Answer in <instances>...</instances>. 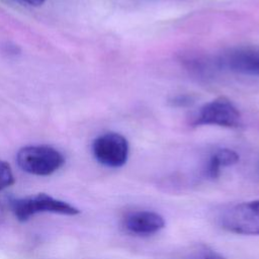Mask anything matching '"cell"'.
<instances>
[{
	"mask_svg": "<svg viewBox=\"0 0 259 259\" xmlns=\"http://www.w3.org/2000/svg\"><path fill=\"white\" fill-rule=\"evenodd\" d=\"M16 161L21 170L37 176H48L65 163L64 156L51 146H26L21 148Z\"/></svg>",
	"mask_w": 259,
	"mask_h": 259,
	"instance_id": "obj_1",
	"label": "cell"
},
{
	"mask_svg": "<svg viewBox=\"0 0 259 259\" xmlns=\"http://www.w3.org/2000/svg\"><path fill=\"white\" fill-rule=\"evenodd\" d=\"M10 207L19 222H26L39 212H52L66 215H75L80 210L70 203L54 198L47 193H37L10 200Z\"/></svg>",
	"mask_w": 259,
	"mask_h": 259,
	"instance_id": "obj_2",
	"label": "cell"
},
{
	"mask_svg": "<svg viewBox=\"0 0 259 259\" xmlns=\"http://www.w3.org/2000/svg\"><path fill=\"white\" fill-rule=\"evenodd\" d=\"M219 225L238 235H259V200L236 203L219 215Z\"/></svg>",
	"mask_w": 259,
	"mask_h": 259,
	"instance_id": "obj_3",
	"label": "cell"
},
{
	"mask_svg": "<svg viewBox=\"0 0 259 259\" xmlns=\"http://www.w3.org/2000/svg\"><path fill=\"white\" fill-rule=\"evenodd\" d=\"M242 115L236 105L226 97H219L203 104L191 121L192 126L219 125L239 127Z\"/></svg>",
	"mask_w": 259,
	"mask_h": 259,
	"instance_id": "obj_4",
	"label": "cell"
},
{
	"mask_svg": "<svg viewBox=\"0 0 259 259\" xmlns=\"http://www.w3.org/2000/svg\"><path fill=\"white\" fill-rule=\"evenodd\" d=\"M92 153L100 164L110 168H118L126 163L128 143L120 134L105 133L93 141Z\"/></svg>",
	"mask_w": 259,
	"mask_h": 259,
	"instance_id": "obj_5",
	"label": "cell"
},
{
	"mask_svg": "<svg viewBox=\"0 0 259 259\" xmlns=\"http://www.w3.org/2000/svg\"><path fill=\"white\" fill-rule=\"evenodd\" d=\"M123 228L137 236H150L165 227L164 218L153 210H136L128 212L122 221Z\"/></svg>",
	"mask_w": 259,
	"mask_h": 259,
	"instance_id": "obj_6",
	"label": "cell"
},
{
	"mask_svg": "<svg viewBox=\"0 0 259 259\" xmlns=\"http://www.w3.org/2000/svg\"><path fill=\"white\" fill-rule=\"evenodd\" d=\"M219 64L236 73L259 76V50L238 49L231 51L219 60Z\"/></svg>",
	"mask_w": 259,
	"mask_h": 259,
	"instance_id": "obj_7",
	"label": "cell"
},
{
	"mask_svg": "<svg viewBox=\"0 0 259 259\" xmlns=\"http://www.w3.org/2000/svg\"><path fill=\"white\" fill-rule=\"evenodd\" d=\"M239 162V155L231 149L223 148L214 151L208 158L204 167V176L209 179H217L222 171V168L235 165Z\"/></svg>",
	"mask_w": 259,
	"mask_h": 259,
	"instance_id": "obj_8",
	"label": "cell"
},
{
	"mask_svg": "<svg viewBox=\"0 0 259 259\" xmlns=\"http://www.w3.org/2000/svg\"><path fill=\"white\" fill-rule=\"evenodd\" d=\"M171 259H226V258L220 253L209 248L208 246H205L203 244H198L177 253Z\"/></svg>",
	"mask_w": 259,
	"mask_h": 259,
	"instance_id": "obj_9",
	"label": "cell"
},
{
	"mask_svg": "<svg viewBox=\"0 0 259 259\" xmlns=\"http://www.w3.org/2000/svg\"><path fill=\"white\" fill-rule=\"evenodd\" d=\"M15 182L10 165L0 160V191L11 186Z\"/></svg>",
	"mask_w": 259,
	"mask_h": 259,
	"instance_id": "obj_10",
	"label": "cell"
},
{
	"mask_svg": "<svg viewBox=\"0 0 259 259\" xmlns=\"http://www.w3.org/2000/svg\"><path fill=\"white\" fill-rule=\"evenodd\" d=\"M191 102V97L187 96V95H183V96H178L176 98L173 99V104L174 105H186L189 104Z\"/></svg>",
	"mask_w": 259,
	"mask_h": 259,
	"instance_id": "obj_11",
	"label": "cell"
},
{
	"mask_svg": "<svg viewBox=\"0 0 259 259\" xmlns=\"http://www.w3.org/2000/svg\"><path fill=\"white\" fill-rule=\"evenodd\" d=\"M21 1L32 6H38L45 2V0H21Z\"/></svg>",
	"mask_w": 259,
	"mask_h": 259,
	"instance_id": "obj_12",
	"label": "cell"
}]
</instances>
